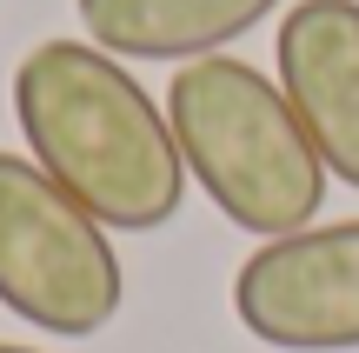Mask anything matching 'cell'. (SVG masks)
<instances>
[{
	"label": "cell",
	"instance_id": "cell-1",
	"mask_svg": "<svg viewBox=\"0 0 359 353\" xmlns=\"http://www.w3.org/2000/svg\"><path fill=\"white\" fill-rule=\"evenodd\" d=\"M27 160L53 173L107 234H154L187 200V160L167 107L93 40H40L13 67Z\"/></svg>",
	"mask_w": 359,
	"mask_h": 353
},
{
	"label": "cell",
	"instance_id": "cell-2",
	"mask_svg": "<svg viewBox=\"0 0 359 353\" xmlns=\"http://www.w3.org/2000/svg\"><path fill=\"white\" fill-rule=\"evenodd\" d=\"M167 127L180 140L187 180L253 240H280L320 220L326 207V160L306 140L280 80L253 60L206 53L167 80Z\"/></svg>",
	"mask_w": 359,
	"mask_h": 353
},
{
	"label": "cell",
	"instance_id": "cell-3",
	"mask_svg": "<svg viewBox=\"0 0 359 353\" xmlns=\"http://www.w3.org/2000/svg\"><path fill=\"white\" fill-rule=\"evenodd\" d=\"M127 274L107 227L40 160L0 154V307L27 327L87 340L114 327Z\"/></svg>",
	"mask_w": 359,
	"mask_h": 353
},
{
	"label": "cell",
	"instance_id": "cell-4",
	"mask_svg": "<svg viewBox=\"0 0 359 353\" xmlns=\"http://www.w3.org/2000/svg\"><path fill=\"white\" fill-rule=\"evenodd\" d=\"M233 314L286 353H359V220L259 240L233 274Z\"/></svg>",
	"mask_w": 359,
	"mask_h": 353
},
{
	"label": "cell",
	"instance_id": "cell-5",
	"mask_svg": "<svg viewBox=\"0 0 359 353\" xmlns=\"http://www.w3.org/2000/svg\"><path fill=\"white\" fill-rule=\"evenodd\" d=\"M273 67L326 173L359 194V0H299L273 34Z\"/></svg>",
	"mask_w": 359,
	"mask_h": 353
},
{
	"label": "cell",
	"instance_id": "cell-6",
	"mask_svg": "<svg viewBox=\"0 0 359 353\" xmlns=\"http://www.w3.org/2000/svg\"><path fill=\"white\" fill-rule=\"evenodd\" d=\"M280 0H74L93 47L114 60H206L253 34Z\"/></svg>",
	"mask_w": 359,
	"mask_h": 353
},
{
	"label": "cell",
	"instance_id": "cell-7",
	"mask_svg": "<svg viewBox=\"0 0 359 353\" xmlns=\"http://www.w3.org/2000/svg\"><path fill=\"white\" fill-rule=\"evenodd\" d=\"M0 353H40V347H7V340H0Z\"/></svg>",
	"mask_w": 359,
	"mask_h": 353
}]
</instances>
